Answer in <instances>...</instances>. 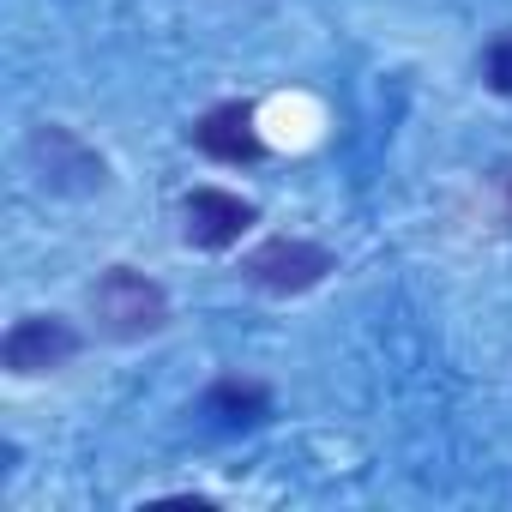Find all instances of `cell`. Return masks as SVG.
<instances>
[{"mask_svg":"<svg viewBox=\"0 0 512 512\" xmlns=\"http://www.w3.org/2000/svg\"><path fill=\"white\" fill-rule=\"evenodd\" d=\"M91 320H97V332L133 344V338H151V332L169 326V296H163V284H151L145 272L109 266V272L91 284Z\"/></svg>","mask_w":512,"mask_h":512,"instance_id":"obj_1","label":"cell"},{"mask_svg":"<svg viewBox=\"0 0 512 512\" xmlns=\"http://www.w3.org/2000/svg\"><path fill=\"white\" fill-rule=\"evenodd\" d=\"M332 272H338L332 247L302 241V235H272V241H260V247L241 260V278H247L253 290H266V296H308V290L326 284Z\"/></svg>","mask_w":512,"mask_h":512,"instance_id":"obj_2","label":"cell"},{"mask_svg":"<svg viewBox=\"0 0 512 512\" xmlns=\"http://www.w3.org/2000/svg\"><path fill=\"white\" fill-rule=\"evenodd\" d=\"M79 344H85V338H79L61 314H31V320H19L7 338H0V362H7V374L31 380V374L67 368V362L79 356Z\"/></svg>","mask_w":512,"mask_h":512,"instance_id":"obj_3","label":"cell"},{"mask_svg":"<svg viewBox=\"0 0 512 512\" xmlns=\"http://www.w3.org/2000/svg\"><path fill=\"white\" fill-rule=\"evenodd\" d=\"M253 223H260V211H253L241 193H223V187H193L187 205H181V235H187L199 253L235 247Z\"/></svg>","mask_w":512,"mask_h":512,"instance_id":"obj_4","label":"cell"},{"mask_svg":"<svg viewBox=\"0 0 512 512\" xmlns=\"http://www.w3.org/2000/svg\"><path fill=\"white\" fill-rule=\"evenodd\" d=\"M31 157H37V169H43V181L55 187V193H97L103 181H109V163L73 133V127H37V139H31Z\"/></svg>","mask_w":512,"mask_h":512,"instance_id":"obj_5","label":"cell"},{"mask_svg":"<svg viewBox=\"0 0 512 512\" xmlns=\"http://www.w3.org/2000/svg\"><path fill=\"white\" fill-rule=\"evenodd\" d=\"M193 145L217 163H260L266 157V139H260V121H253L247 103H217L193 121Z\"/></svg>","mask_w":512,"mask_h":512,"instance_id":"obj_6","label":"cell"},{"mask_svg":"<svg viewBox=\"0 0 512 512\" xmlns=\"http://www.w3.org/2000/svg\"><path fill=\"white\" fill-rule=\"evenodd\" d=\"M199 416H211V428H223V434H241V428H260V422H272V392L260 386V380H217L205 398H199Z\"/></svg>","mask_w":512,"mask_h":512,"instance_id":"obj_7","label":"cell"},{"mask_svg":"<svg viewBox=\"0 0 512 512\" xmlns=\"http://www.w3.org/2000/svg\"><path fill=\"white\" fill-rule=\"evenodd\" d=\"M482 79H488V91L512 97V37H500V43L482 55Z\"/></svg>","mask_w":512,"mask_h":512,"instance_id":"obj_8","label":"cell"},{"mask_svg":"<svg viewBox=\"0 0 512 512\" xmlns=\"http://www.w3.org/2000/svg\"><path fill=\"white\" fill-rule=\"evenodd\" d=\"M500 187H506V223H512V169H500Z\"/></svg>","mask_w":512,"mask_h":512,"instance_id":"obj_9","label":"cell"}]
</instances>
